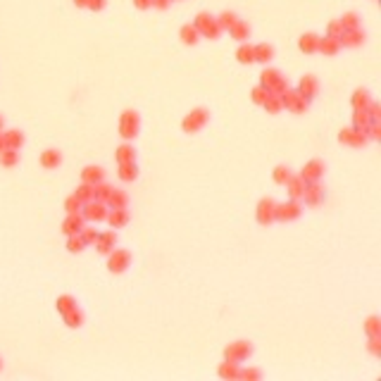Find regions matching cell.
<instances>
[{
  "label": "cell",
  "instance_id": "cell-1",
  "mask_svg": "<svg viewBox=\"0 0 381 381\" xmlns=\"http://www.w3.org/2000/svg\"><path fill=\"white\" fill-rule=\"evenodd\" d=\"M193 26L198 29V33L203 36V38H210V41H215V38H219V33H222V29H219L217 19L210 14V12H198L196 19H193Z\"/></svg>",
  "mask_w": 381,
  "mask_h": 381
},
{
  "label": "cell",
  "instance_id": "cell-2",
  "mask_svg": "<svg viewBox=\"0 0 381 381\" xmlns=\"http://www.w3.org/2000/svg\"><path fill=\"white\" fill-rule=\"evenodd\" d=\"M260 86H264L274 96H281L283 91H288V81L281 76L279 69H264L260 74Z\"/></svg>",
  "mask_w": 381,
  "mask_h": 381
},
{
  "label": "cell",
  "instance_id": "cell-3",
  "mask_svg": "<svg viewBox=\"0 0 381 381\" xmlns=\"http://www.w3.org/2000/svg\"><path fill=\"white\" fill-rule=\"evenodd\" d=\"M138 127H141V117H138V112H136V110H124L122 117H120V136L122 138H124V141L136 138Z\"/></svg>",
  "mask_w": 381,
  "mask_h": 381
},
{
  "label": "cell",
  "instance_id": "cell-4",
  "mask_svg": "<svg viewBox=\"0 0 381 381\" xmlns=\"http://www.w3.org/2000/svg\"><path fill=\"white\" fill-rule=\"evenodd\" d=\"M207 122H210V110L196 108V110H191V112L184 117V122H181V129H184L186 133H196V131H200L203 127H205Z\"/></svg>",
  "mask_w": 381,
  "mask_h": 381
},
{
  "label": "cell",
  "instance_id": "cell-5",
  "mask_svg": "<svg viewBox=\"0 0 381 381\" xmlns=\"http://www.w3.org/2000/svg\"><path fill=\"white\" fill-rule=\"evenodd\" d=\"M131 264V253L122 251V248H112L108 253V269L112 274H122L127 272V267Z\"/></svg>",
  "mask_w": 381,
  "mask_h": 381
},
{
  "label": "cell",
  "instance_id": "cell-6",
  "mask_svg": "<svg viewBox=\"0 0 381 381\" xmlns=\"http://www.w3.org/2000/svg\"><path fill=\"white\" fill-rule=\"evenodd\" d=\"M303 215V205H300V200H288V203H276L274 207V219H279V222H293Z\"/></svg>",
  "mask_w": 381,
  "mask_h": 381
},
{
  "label": "cell",
  "instance_id": "cell-7",
  "mask_svg": "<svg viewBox=\"0 0 381 381\" xmlns=\"http://www.w3.org/2000/svg\"><path fill=\"white\" fill-rule=\"evenodd\" d=\"M253 355V346L248 341H236V343H229L224 348V360L229 362H243Z\"/></svg>",
  "mask_w": 381,
  "mask_h": 381
},
{
  "label": "cell",
  "instance_id": "cell-8",
  "mask_svg": "<svg viewBox=\"0 0 381 381\" xmlns=\"http://www.w3.org/2000/svg\"><path fill=\"white\" fill-rule=\"evenodd\" d=\"M281 105L286 110L295 112V115H300V112H305V110H307L310 100L305 98V96H300L298 91H283V93H281Z\"/></svg>",
  "mask_w": 381,
  "mask_h": 381
},
{
  "label": "cell",
  "instance_id": "cell-9",
  "mask_svg": "<svg viewBox=\"0 0 381 381\" xmlns=\"http://www.w3.org/2000/svg\"><path fill=\"white\" fill-rule=\"evenodd\" d=\"M108 210L110 207L105 205V203H100V200H88V203H84V207H81V215H84V219H88V222H105Z\"/></svg>",
  "mask_w": 381,
  "mask_h": 381
},
{
  "label": "cell",
  "instance_id": "cell-10",
  "mask_svg": "<svg viewBox=\"0 0 381 381\" xmlns=\"http://www.w3.org/2000/svg\"><path fill=\"white\" fill-rule=\"evenodd\" d=\"M303 200L305 205H322L324 203V188L319 181H310V184L305 186V193H303Z\"/></svg>",
  "mask_w": 381,
  "mask_h": 381
},
{
  "label": "cell",
  "instance_id": "cell-11",
  "mask_svg": "<svg viewBox=\"0 0 381 381\" xmlns=\"http://www.w3.org/2000/svg\"><path fill=\"white\" fill-rule=\"evenodd\" d=\"M274 207H276V203H274L272 198H262L260 203H257L255 217H257L260 224H272L274 222Z\"/></svg>",
  "mask_w": 381,
  "mask_h": 381
},
{
  "label": "cell",
  "instance_id": "cell-12",
  "mask_svg": "<svg viewBox=\"0 0 381 381\" xmlns=\"http://www.w3.org/2000/svg\"><path fill=\"white\" fill-rule=\"evenodd\" d=\"M129 210L127 207H110L108 210V217H105V222H108L112 229H122L129 224Z\"/></svg>",
  "mask_w": 381,
  "mask_h": 381
},
{
  "label": "cell",
  "instance_id": "cell-13",
  "mask_svg": "<svg viewBox=\"0 0 381 381\" xmlns=\"http://www.w3.org/2000/svg\"><path fill=\"white\" fill-rule=\"evenodd\" d=\"M338 43L346 45V48H358L365 43V31L362 29H343V33L338 36Z\"/></svg>",
  "mask_w": 381,
  "mask_h": 381
},
{
  "label": "cell",
  "instance_id": "cell-14",
  "mask_svg": "<svg viewBox=\"0 0 381 381\" xmlns=\"http://www.w3.org/2000/svg\"><path fill=\"white\" fill-rule=\"evenodd\" d=\"M298 93L300 96H305L307 100H312L319 93V81H317V76L312 74H305L303 79H300V84H298Z\"/></svg>",
  "mask_w": 381,
  "mask_h": 381
},
{
  "label": "cell",
  "instance_id": "cell-15",
  "mask_svg": "<svg viewBox=\"0 0 381 381\" xmlns=\"http://www.w3.org/2000/svg\"><path fill=\"white\" fill-rule=\"evenodd\" d=\"M300 176H303L307 184H310V181H319V179L324 176V162H322V160H310V162L303 167Z\"/></svg>",
  "mask_w": 381,
  "mask_h": 381
},
{
  "label": "cell",
  "instance_id": "cell-16",
  "mask_svg": "<svg viewBox=\"0 0 381 381\" xmlns=\"http://www.w3.org/2000/svg\"><path fill=\"white\" fill-rule=\"evenodd\" d=\"M283 186H286V191H288L291 200H303V193H305V186H307V181H305L300 174H298V176L291 174V179H288Z\"/></svg>",
  "mask_w": 381,
  "mask_h": 381
},
{
  "label": "cell",
  "instance_id": "cell-17",
  "mask_svg": "<svg viewBox=\"0 0 381 381\" xmlns=\"http://www.w3.org/2000/svg\"><path fill=\"white\" fill-rule=\"evenodd\" d=\"M341 48H343V45L338 43V38L324 36V38H319V43H317V53H322L324 57H334V55H338Z\"/></svg>",
  "mask_w": 381,
  "mask_h": 381
},
{
  "label": "cell",
  "instance_id": "cell-18",
  "mask_svg": "<svg viewBox=\"0 0 381 381\" xmlns=\"http://www.w3.org/2000/svg\"><path fill=\"white\" fill-rule=\"evenodd\" d=\"M84 215L81 212H74V215H67L65 222H62V234H67V236H72V234H79L81 229H84Z\"/></svg>",
  "mask_w": 381,
  "mask_h": 381
},
{
  "label": "cell",
  "instance_id": "cell-19",
  "mask_svg": "<svg viewBox=\"0 0 381 381\" xmlns=\"http://www.w3.org/2000/svg\"><path fill=\"white\" fill-rule=\"evenodd\" d=\"M81 181H84V184H91V186L105 181V172H103V167H96V164L84 167V172H81Z\"/></svg>",
  "mask_w": 381,
  "mask_h": 381
},
{
  "label": "cell",
  "instance_id": "cell-20",
  "mask_svg": "<svg viewBox=\"0 0 381 381\" xmlns=\"http://www.w3.org/2000/svg\"><path fill=\"white\" fill-rule=\"evenodd\" d=\"M115 243H117V234H115V231H105V234H100V236H98V241H96V248H98V253L108 255V253L115 248Z\"/></svg>",
  "mask_w": 381,
  "mask_h": 381
},
{
  "label": "cell",
  "instance_id": "cell-21",
  "mask_svg": "<svg viewBox=\"0 0 381 381\" xmlns=\"http://www.w3.org/2000/svg\"><path fill=\"white\" fill-rule=\"evenodd\" d=\"M317 43H319V36H317V33H312V31H307V33H303V36H300L298 48H300L303 53L312 55V53H317Z\"/></svg>",
  "mask_w": 381,
  "mask_h": 381
},
{
  "label": "cell",
  "instance_id": "cell-22",
  "mask_svg": "<svg viewBox=\"0 0 381 381\" xmlns=\"http://www.w3.org/2000/svg\"><path fill=\"white\" fill-rule=\"evenodd\" d=\"M229 33H231V38H236L239 43H243V41H248V38H251V24L243 22V19H239V22L229 29Z\"/></svg>",
  "mask_w": 381,
  "mask_h": 381
},
{
  "label": "cell",
  "instance_id": "cell-23",
  "mask_svg": "<svg viewBox=\"0 0 381 381\" xmlns=\"http://www.w3.org/2000/svg\"><path fill=\"white\" fill-rule=\"evenodd\" d=\"M253 53H255V62H262V65H267V62H272L274 48H272L269 43H257V45H253Z\"/></svg>",
  "mask_w": 381,
  "mask_h": 381
},
{
  "label": "cell",
  "instance_id": "cell-24",
  "mask_svg": "<svg viewBox=\"0 0 381 381\" xmlns=\"http://www.w3.org/2000/svg\"><path fill=\"white\" fill-rule=\"evenodd\" d=\"M179 38H181V43H186V45H196L198 41H200V33H198V29L193 24H184V26L179 29Z\"/></svg>",
  "mask_w": 381,
  "mask_h": 381
},
{
  "label": "cell",
  "instance_id": "cell-25",
  "mask_svg": "<svg viewBox=\"0 0 381 381\" xmlns=\"http://www.w3.org/2000/svg\"><path fill=\"white\" fill-rule=\"evenodd\" d=\"M115 157H117V162H120V164H124V162H136V150H133V145H131L129 141H124L120 148H117Z\"/></svg>",
  "mask_w": 381,
  "mask_h": 381
},
{
  "label": "cell",
  "instance_id": "cell-26",
  "mask_svg": "<svg viewBox=\"0 0 381 381\" xmlns=\"http://www.w3.org/2000/svg\"><path fill=\"white\" fill-rule=\"evenodd\" d=\"M350 103H353V110H367L370 108V103H372V98H370V93H367L365 88H358V91L353 93Z\"/></svg>",
  "mask_w": 381,
  "mask_h": 381
},
{
  "label": "cell",
  "instance_id": "cell-27",
  "mask_svg": "<svg viewBox=\"0 0 381 381\" xmlns=\"http://www.w3.org/2000/svg\"><path fill=\"white\" fill-rule=\"evenodd\" d=\"M105 205L108 207H127L129 205V196H127V191H115V188H112V193L108 196Z\"/></svg>",
  "mask_w": 381,
  "mask_h": 381
},
{
  "label": "cell",
  "instance_id": "cell-28",
  "mask_svg": "<svg viewBox=\"0 0 381 381\" xmlns=\"http://www.w3.org/2000/svg\"><path fill=\"white\" fill-rule=\"evenodd\" d=\"M236 60H239L241 65H251V62H255V53H253V45L243 41V43L239 45V50H236Z\"/></svg>",
  "mask_w": 381,
  "mask_h": 381
},
{
  "label": "cell",
  "instance_id": "cell-29",
  "mask_svg": "<svg viewBox=\"0 0 381 381\" xmlns=\"http://www.w3.org/2000/svg\"><path fill=\"white\" fill-rule=\"evenodd\" d=\"M370 124H372L370 112H367V110H355V115H353V129L365 131Z\"/></svg>",
  "mask_w": 381,
  "mask_h": 381
},
{
  "label": "cell",
  "instance_id": "cell-30",
  "mask_svg": "<svg viewBox=\"0 0 381 381\" xmlns=\"http://www.w3.org/2000/svg\"><path fill=\"white\" fill-rule=\"evenodd\" d=\"M217 374L222 377V379H239V362H222L219 365Z\"/></svg>",
  "mask_w": 381,
  "mask_h": 381
},
{
  "label": "cell",
  "instance_id": "cell-31",
  "mask_svg": "<svg viewBox=\"0 0 381 381\" xmlns=\"http://www.w3.org/2000/svg\"><path fill=\"white\" fill-rule=\"evenodd\" d=\"M60 162H62V155H60L57 150H53V148H50V150H45L43 155H41V164H43L45 169H55Z\"/></svg>",
  "mask_w": 381,
  "mask_h": 381
},
{
  "label": "cell",
  "instance_id": "cell-32",
  "mask_svg": "<svg viewBox=\"0 0 381 381\" xmlns=\"http://www.w3.org/2000/svg\"><path fill=\"white\" fill-rule=\"evenodd\" d=\"M65 322H67V327H72V329H79V327H84V312L79 310V307H74V310H69V312H65Z\"/></svg>",
  "mask_w": 381,
  "mask_h": 381
},
{
  "label": "cell",
  "instance_id": "cell-33",
  "mask_svg": "<svg viewBox=\"0 0 381 381\" xmlns=\"http://www.w3.org/2000/svg\"><path fill=\"white\" fill-rule=\"evenodd\" d=\"M215 19H217V24H219V29H222V31H229L234 24L239 22V14H236V12H229V10H227V12H222L219 17H215Z\"/></svg>",
  "mask_w": 381,
  "mask_h": 381
},
{
  "label": "cell",
  "instance_id": "cell-34",
  "mask_svg": "<svg viewBox=\"0 0 381 381\" xmlns=\"http://www.w3.org/2000/svg\"><path fill=\"white\" fill-rule=\"evenodd\" d=\"M136 176H138V167H136V162L120 164V179L122 181H133Z\"/></svg>",
  "mask_w": 381,
  "mask_h": 381
},
{
  "label": "cell",
  "instance_id": "cell-35",
  "mask_svg": "<svg viewBox=\"0 0 381 381\" xmlns=\"http://www.w3.org/2000/svg\"><path fill=\"white\" fill-rule=\"evenodd\" d=\"M262 108L267 110V115H279V112L283 110V105H281V96H274V93H272L269 98L262 103Z\"/></svg>",
  "mask_w": 381,
  "mask_h": 381
},
{
  "label": "cell",
  "instance_id": "cell-36",
  "mask_svg": "<svg viewBox=\"0 0 381 381\" xmlns=\"http://www.w3.org/2000/svg\"><path fill=\"white\" fill-rule=\"evenodd\" d=\"M272 179H274V184L283 186L288 179H291V169H288L286 164H276V167H274V172H272Z\"/></svg>",
  "mask_w": 381,
  "mask_h": 381
},
{
  "label": "cell",
  "instance_id": "cell-37",
  "mask_svg": "<svg viewBox=\"0 0 381 381\" xmlns=\"http://www.w3.org/2000/svg\"><path fill=\"white\" fill-rule=\"evenodd\" d=\"M2 138H5V148H12V150H17L24 143V136L19 131H7V133H2Z\"/></svg>",
  "mask_w": 381,
  "mask_h": 381
},
{
  "label": "cell",
  "instance_id": "cell-38",
  "mask_svg": "<svg viewBox=\"0 0 381 381\" xmlns=\"http://www.w3.org/2000/svg\"><path fill=\"white\" fill-rule=\"evenodd\" d=\"M367 133L365 131H358V129H350V136H348V145L353 148H362V145H367Z\"/></svg>",
  "mask_w": 381,
  "mask_h": 381
},
{
  "label": "cell",
  "instance_id": "cell-39",
  "mask_svg": "<svg viewBox=\"0 0 381 381\" xmlns=\"http://www.w3.org/2000/svg\"><path fill=\"white\" fill-rule=\"evenodd\" d=\"M86 248V243L81 239V234H72V236H67V251L69 253H81Z\"/></svg>",
  "mask_w": 381,
  "mask_h": 381
},
{
  "label": "cell",
  "instance_id": "cell-40",
  "mask_svg": "<svg viewBox=\"0 0 381 381\" xmlns=\"http://www.w3.org/2000/svg\"><path fill=\"white\" fill-rule=\"evenodd\" d=\"M110 193H112V186H108L105 181H100V184L93 186V200H100V203H105Z\"/></svg>",
  "mask_w": 381,
  "mask_h": 381
},
{
  "label": "cell",
  "instance_id": "cell-41",
  "mask_svg": "<svg viewBox=\"0 0 381 381\" xmlns=\"http://www.w3.org/2000/svg\"><path fill=\"white\" fill-rule=\"evenodd\" d=\"M365 331L367 336H381V319L377 315H372L367 322H365Z\"/></svg>",
  "mask_w": 381,
  "mask_h": 381
},
{
  "label": "cell",
  "instance_id": "cell-42",
  "mask_svg": "<svg viewBox=\"0 0 381 381\" xmlns=\"http://www.w3.org/2000/svg\"><path fill=\"white\" fill-rule=\"evenodd\" d=\"M269 96H272V93H269V91H267L264 86H260V84H257V86L251 91V98H253V103H255V105H262V103L269 98Z\"/></svg>",
  "mask_w": 381,
  "mask_h": 381
},
{
  "label": "cell",
  "instance_id": "cell-43",
  "mask_svg": "<svg viewBox=\"0 0 381 381\" xmlns=\"http://www.w3.org/2000/svg\"><path fill=\"white\" fill-rule=\"evenodd\" d=\"M74 307H76V300L72 295H60V298H57V310H60V315H65V312L74 310Z\"/></svg>",
  "mask_w": 381,
  "mask_h": 381
},
{
  "label": "cell",
  "instance_id": "cell-44",
  "mask_svg": "<svg viewBox=\"0 0 381 381\" xmlns=\"http://www.w3.org/2000/svg\"><path fill=\"white\" fill-rule=\"evenodd\" d=\"M341 24H343V29H358L360 26V14L358 12H346V14L341 17Z\"/></svg>",
  "mask_w": 381,
  "mask_h": 381
},
{
  "label": "cell",
  "instance_id": "cell-45",
  "mask_svg": "<svg viewBox=\"0 0 381 381\" xmlns=\"http://www.w3.org/2000/svg\"><path fill=\"white\" fill-rule=\"evenodd\" d=\"M74 196L79 198L81 203H88V200H93V186H91V184H84V181H81V186L76 188Z\"/></svg>",
  "mask_w": 381,
  "mask_h": 381
},
{
  "label": "cell",
  "instance_id": "cell-46",
  "mask_svg": "<svg viewBox=\"0 0 381 381\" xmlns=\"http://www.w3.org/2000/svg\"><path fill=\"white\" fill-rule=\"evenodd\" d=\"M17 157H19V155L12 150V148H2V150H0V162L5 164V167H12V164H17Z\"/></svg>",
  "mask_w": 381,
  "mask_h": 381
},
{
  "label": "cell",
  "instance_id": "cell-47",
  "mask_svg": "<svg viewBox=\"0 0 381 381\" xmlns=\"http://www.w3.org/2000/svg\"><path fill=\"white\" fill-rule=\"evenodd\" d=\"M79 234H81V239H84V243H86V246H96V241H98V236H100V231H96V229H88V227H84Z\"/></svg>",
  "mask_w": 381,
  "mask_h": 381
},
{
  "label": "cell",
  "instance_id": "cell-48",
  "mask_svg": "<svg viewBox=\"0 0 381 381\" xmlns=\"http://www.w3.org/2000/svg\"><path fill=\"white\" fill-rule=\"evenodd\" d=\"M81 207H84V203L79 200L76 196H69L65 200V210H67V215H74V212H81Z\"/></svg>",
  "mask_w": 381,
  "mask_h": 381
},
{
  "label": "cell",
  "instance_id": "cell-49",
  "mask_svg": "<svg viewBox=\"0 0 381 381\" xmlns=\"http://www.w3.org/2000/svg\"><path fill=\"white\" fill-rule=\"evenodd\" d=\"M343 33V24H341V19H331L327 26V36H334V38H338Z\"/></svg>",
  "mask_w": 381,
  "mask_h": 381
},
{
  "label": "cell",
  "instance_id": "cell-50",
  "mask_svg": "<svg viewBox=\"0 0 381 381\" xmlns=\"http://www.w3.org/2000/svg\"><path fill=\"white\" fill-rule=\"evenodd\" d=\"M365 133H367V138H374V141H379V138H381V122H372L370 127L365 129Z\"/></svg>",
  "mask_w": 381,
  "mask_h": 381
},
{
  "label": "cell",
  "instance_id": "cell-51",
  "mask_svg": "<svg viewBox=\"0 0 381 381\" xmlns=\"http://www.w3.org/2000/svg\"><path fill=\"white\" fill-rule=\"evenodd\" d=\"M367 348H370L372 355L381 358V336H370V343H367Z\"/></svg>",
  "mask_w": 381,
  "mask_h": 381
},
{
  "label": "cell",
  "instance_id": "cell-52",
  "mask_svg": "<svg viewBox=\"0 0 381 381\" xmlns=\"http://www.w3.org/2000/svg\"><path fill=\"white\" fill-rule=\"evenodd\" d=\"M260 370H239V379H260Z\"/></svg>",
  "mask_w": 381,
  "mask_h": 381
},
{
  "label": "cell",
  "instance_id": "cell-53",
  "mask_svg": "<svg viewBox=\"0 0 381 381\" xmlns=\"http://www.w3.org/2000/svg\"><path fill=\"white\" fill-rule=\"evenodd\" d=\"M367 112H370L372 122H381V108L377 105V103H370V108H367Z\"/></svg>",
  "mask_w": 381,
  "mask_h": 381
},
{
  "label": "cell",
  "instance_id": "cell-54",
  "mask_svg": "<svg viewBox=\"0 0 381 381\" xmlns=\"http://www.w3.org/2000/svg\"><path fill=\"white\" fill-rule=\"evenodd\" d=\"M105 5H108V0H88V10H93V12H100V10H105Z\"/></svg>",
  "mask_w": 381,
  "mask_h": 381
},
{
  "label": "cell",
  "instance_id": "cell-55",
  "mask_svg": "<svg viewBox=\"0 0 381 381\" xmlns=\"http://www.w3.org/2000/svg\"><path fill=\"white\" fill-rule=\"evenodd\" d=\"M172 0H150V7H157V10H167Z\"/></svg>",
  "mask_w": 381,
  "mask_h": 381
},
{
  "label": "cell",
  "instance_id": "cell-56",
  "mask_svg": "<svg viewBox=\"0 0 381 381\" xmlns=\"http://www.w3.org/2000/svg\"><path fill=\"white\" fill-rule=\"evenodd\" d=\"M133 5H136L138 10H148V7H150V0H133Z\"/></svg>",
  "mask_w": 381,
  "mask_h": 381
},
{
  "label": "cell",
  "instance_id": "cell-57",
  "mask_svg": "<svg viewBox=\"0 0 381 381\" xmlns=\"http://www.w3.org/2000/svg\"><path fill=\"white\" fill-rule=\"evenodd\" d=\"M74 5H76V7H86L88 0H74Z\"/></svg>",
  "mask_w": 381,
  "mask_h": 381
},
{
  "label": "cell",
  "instance_id": "cell-58",
  "mask_svg": "<svg viewBox=\"0 0 381 381\" xmlns=\"http://www.w3.org/2000/svg\"><path fill=\"white\" fill-rule=\"evenodd\" d=\"M2 148H5V138L0 136V150H2Z\"/></svg>",
  "mask_w": 381,
  "mask_h": 381
},
{
  "label": "cell",
  "instance_id": "cell-59",
  "mask_svg": "<svg viewBox=\"0 0 381 381\" xmlns=\"http://www.w3.org/2000/svg\"><path fill=\"white\" fill-rule=\"evenodd\" d=\"M0 129H2V117H0Z\"/></svg>",
  "mask_w": 381,
  "mask_h": 381
}]
</instances>
